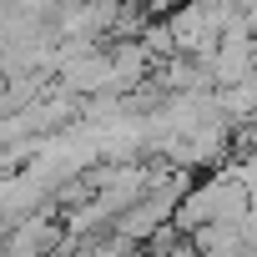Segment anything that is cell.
I'll use <instances>...</instances> for the list:
<instances>
[{
  "instance_id": "obj_1",
  "label": "cell",
  "mask_w": 257,
  "mask_h": 257,
  "mask_svg": "<svg viewBox=\"0 0 257 257\" xmlns=\"http://www.w3.org/2000/svg\"><path fill=\"white\" fill-rule=\"evenodd\" d=\"M51 242H61V237H56V227H51L46 217H31V212H26V217H16V232L6 237V247H11V252H36V247H51Z\"/></svg>"
}]
</instances>
